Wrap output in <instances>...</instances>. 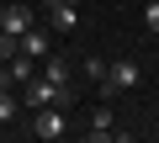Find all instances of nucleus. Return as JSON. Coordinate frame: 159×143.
I'll use <instances>...</instances> for the list:
<instances>
[{"instance_id":"nucleus-1","label":"nucleus","mask_w":159,"mask_h":143,"mask_svg":"<svg viewBox=\"0 0 159 143\" xmlns=\"http://www.w3.org/2000/svg\"><path fill=\"white\" fill-rule=\"evenodd\" d=\"M21 101H27L32 111H37V106H53V101H58V106H69V85H53L48 74H32V80L21 85Z\"/></svg>"},{"instance_id":"nucleus-2","label":"nucleus","mask_w":159,"mask_h":143,"mask_svg":"<svg viewBox=\"0 0 159 143\" xmlns=\"http://www.w3.org/2000/svg\"><path fill=\"white\" fill-rule=\"evenodd\" d=\"M138 85V64L133 58H117V64H106V80L96 85L101 96H122V90H133Z\"/></svg>"},{"instance_id":"nucleus-3","label":"nucleus","mask_w":159,"mask_h":143,"mask_svg":"<svg viewBox=\"0 0 159 143\" xmlns=\"http://www.w3.org/2000/svg\"><path fill=\"white\" fill-rule=\"evenodd\" d=\"M32 132H37V138H48V143H53V138H64V132H69V117H64V106H58V101H53V106H37V122H32Z\"/></svg>"},{"instance_id":"nucleus-4","label":"nucleus","mask_w":159,"mask_h":143,"mask_svg":"<svg viewBox=\"0 0 159 143\" xmlns=\"http://www.w3.org/2000/svg\"><path fill=\"white\" fill-rule=\"evenodd\" d=\"M32 74H37V58H27V53H16V58L0 64V85H27Z\"/></svg>"},{"instance_id":"nucleus-5","label":"nucleus","mask_w":159,"mask_h":143,"mask_svg":"<svg viewBox=\"0 0 159 143\" xmlns=\"http://www.w3.org/2000/svg\"><path fill=\"white\" fill-rule=\"evenodd\" d=\"M27 27H32V6H21V0H16V6H6V11H0V32L21 37Z\"/></svg>"},{"instance_id":"nucleus-6","label":"nucleus","mask_w":159,"mask_h":143,"mask_svg":"<svg viewBox=\"0 0 159 143\" xmlns=\"http://www.w3.org/2000/svg\"><path fill=\"white\" fill-rule=\"evenodd\" d=\"M85 132H90L96 143H111V138H117V122H111V106H96V111H90V127H85Z\"/></svg>"},{"instance_id":"nucleus-7","label":"nucleus","mask_w":159,"mask_h":143,"mask_svg":"<svg viewBox=\"0 0 159 143\" xmlns=\"http://www.w3.org/2000/svg\"><path fill=\"white\" fill-rule=\"evenodd\" d=\"M21 53H27V58H37V64L53 53V42L43 37V27H27V32H21Z\"/></svg>"},{"instance_id":"nucleus-8","label":"nucleus","mask_w":159,"mask_h":143,"mask_svg":"<svg viewBox=\"0 0 159 143\" xmlns=\"http://www.w3.org/2000/svg\"><path fill=\"white\" fill-rule=\"evenodd\" d=\"M48 21H53V32H74L80 27V11L74 6H48Z\"/></svg>"},{"instance_id":"nucleus-9","label":"nucleus","mask_w":159,"mask_h":143,"mask_svg":"<svg viewBox=\"0 0 159 143\" xmlns=\"http://www.w3.org/2000/svg\"><path fill=\"white\" fill-rule=\"evenodd\" d=\"M43 74H48L53 85H69V64H64L58 53H48V58H43Z\"/></svg>"},{"instance_id":"nucleus-10","label":"nucleus","mask_w":159,"mask_h":143,"mask_svg":"<svg viewBox=\"0 0 159 143\" xmlns=\"http://www.w3.org/2000/svg\"><path fill=\"white\" fill-rule=\"evenodd\" d=\"M6 122H16V96L0 85V127H6Z\"/></svg>"},{"instance_id":"nucleus-11","label":"nucleus","mask_w":159,"mask_h":143,"mask_svg":"<svg viewBox=\"0 0 159 143\" xmlns=\"http://www.w3.org/2000/svg\"><path fill=\"white\" fill-rule=\"evenodd\" d=\"M21 53V37H11V32H0V64H6V58H16Z\"/></svg>"},{"instance_id":"nucleus-12","label":"nucleus","mask_w":159,"mask_h":143,"mask_svg":"<svg viewBox=\"0 0 159 143\" xmlns=\"http://www.w3.org/2000/svg\"><path fill=\"white\" fill-rule=\"evenodd\" d=\"M85 80H96V85L106 80V58H85Z\"/></svg>"},{"instance_id":"nucleus-13","label":"nucleus","mask_w":159,"mask_h":143,"mask_svg":"<svg viewBox=\"0 0 159 143\" xmlns=\"http://www.w3.org/2000/svg\"><path fill=\"white\" fill-rule=\"evenodd\" d=\"M143 21H148V32H159V0H148V6H143Z\"/></svg>"},{"instance_id":"nucleus-14","label":"nucleus","mask_w":159,"mask_h":143,"mask_svg":"<svg viewBox=\"0 0 159 143\" xmlns=\"http://www.w3.org/2000/svg\"><path fill=\"white\" fill-rule=\"evenodd\" d=\"M43 6H80V0H43Z\"/></svg>"},{"instance_id":"nucleus-15","label":"nucleus","mask_w":159,"mask_h":143,"mask_svg":"<svg viewBox=\"0 0 159 143\" xmlns=\"http://www.w3.org/2000/svg\"><path fill=\"white\" fill-rule=\"evenodd\" d=\"M154 138H159V127H154Z\"/></svg>"}]
</instances>
